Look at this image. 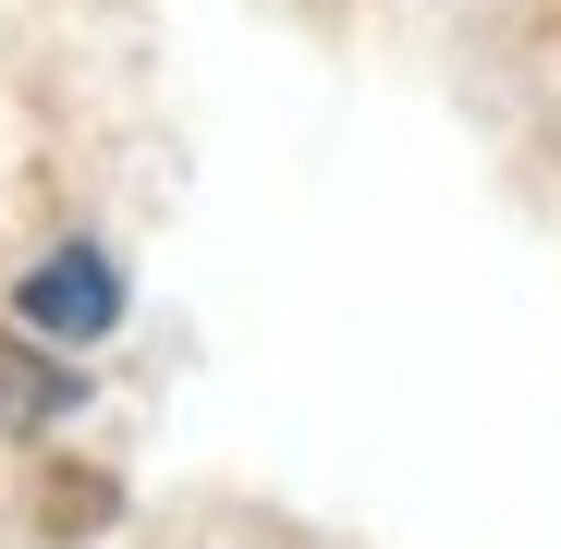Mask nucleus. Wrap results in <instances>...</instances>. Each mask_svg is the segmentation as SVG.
Returning <instances> with one entry per match:
<instances>
[{
	"mask_svg": "<svg viewBox=\"0 0 561 549\" xmlns=\"http://www.w3.org/2000/svg\"><path fill=\"white\" fill-rule=\"evenodd\" d=\"M13 318H25L37 342H99V330L123 318V282H111V256H99V244H61V256H37V268H25Z\"/></svg>",
	"mask_w": 561,
	"mask_h": 549,
	"instance_id": "nucleus-1",
	"label": "nucleus"
},
{
	"mask_svg": "<svg viewBox=\"0 0 561 549\" xmlns=\"http://www.w3.org/2000/svg\"><path fill=\"white\" fill-rule=\"evenodd\" d=\"M73 403V379H61V366H37L25 342H0V415H13V427H37V415H61Z\"/></svg>",
	"mask_w": 561,
	"mask_h": 549,
	"instance_id": "nucleus-2",
	"label": "nucleus"
},
{
	"mask_svg": "<svg viewBox=\"0 0 561 549\" xmlns=\"http://www.w3.org/2000/svg\"><path fill=\"white\" fill-rule=\"evenodd\" d=\"M99 513H111V489H99V477H49V525H61V537H85Z\"/></svg>",
	"mask_w": 561,
	"mask_h": 549,
	"instance_id": "nucleus-3",
	"label": "nucleus"
}]
</instances>
